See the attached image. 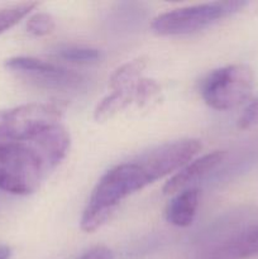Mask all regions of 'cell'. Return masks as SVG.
Listing matches in <instances>:
<instances>
[{"mask_svg":"<svg viewBox=\"0 0 258 259\" xmlns=\"http://www.w3.org/2000/svg\"><path fill=\"white\" fill-rule=\"evenodd\" d=\"M53 167L37 137L28 142H0V190L29 195Z\"/></svg>","mask_w":258,"mask_h":259,"instance_id":"1","label":"cell"},{"mask_svg":"<svg viewBox=\"0 0 258 259\" xmlns=\"http://www.w3.org/2000/svg\"><path fill=\"white\" fill-rule=\"evenodd\" d=\"M247 5L248 3L243 0H229L174 9L154 18L152 29L159 35L190 34L240 12Z\"/></svg>","mask_w":258,"mask_h":259,"instance_id":"2","label":"cell"},{"mask_svg":"<svg viewBox=\"0 0 258 259\" xmlns=\"http://www.w3.org/2000/svg\"><path fill=\"white\" fill-rule=\"evenodd\" d=\"M254 88V73L248 65H229L212 71L204 80L201 95L215 110H229L247 101Z\"/></svg>","mask_w":258,"mask_h":259,"instance_id":"3","label":"cell"},{"mask_svg":"<svg viewBox=\"0 0 258 259\" xmlns=\"http://www.w3.org/2000/svg\"><path fill=\"white\" fill-rule=\"evenodd\" d=\"M60 103H30L0 110V142H28L63 115Z\"/></svg>","mask_w":258,"mask_h":259,"instance_id":"4","label":"cell"},{"mask_svg":"<svg viewBox=\"0 0 258 259\" xmlns=\"http://www.w3.org/2000/svg\"><path fill=\"white\" fill-rule=\"evenodd\" d=\"M151 184V179L137 161L118 164L101 177L86 207L114 214L124 199Z\"/></svg>","mask_w":258,"mask_h":259,"instance_id":"5","label":"cell"},{"mask_svg":"<svg viewBox=\"0 0 258 259\" xmlns=\"http://www.w3.org/2000/svg\"><path fill=\"white\" fill-rule=\"evenodd\" d=\"M200 149L201 143L197 139H182L151 149L136 161L141 164L153 184L157 180L186 166L199 153Z\"/></svg>","mask_w":258,"mask_h":259,"instance_id":"6","label":"cell"},{"mask_svg":"<svg viewBox=\"0 0 258 259\" xmlns=\"http://www.w3.org/2000/svg\"><path fill=\"white\" fill-rule=\"evenodd\" d=\"M227 157L225 151H215L212 153L205 154L200 158L194 159L191 163H187L177 171L176 175L171 177L163 186L164 195H174L176 192L184 191L197 180H201L205 175L211 172L217 166H219Z\"/></svg>","mask_w":258,"mask_h":259,"instance_id":"7","label":"cell"},{"mask_svg":"<svg viewBox=\"0 0 258 259\" xmlns=\"http://www.w3.org/2000/svg\"><path fill=\"white\" fill-rule=\"evenodd\" d=\"M200 204V191L194 187L179 192L166 209V219L177 228H187L194 223Z\"/></svg>","mask_w":258,"mask_h":259,"instance_id":"8","label":"cell"},{"mask_svg":"<svg viewBox=\"0 0 258 259\" xmlns=\"http://www.w3.org/2000/svg\"><path fill=\"white\" fill-rule=\"evenodd\" d=\"M146 67V57H139L131 61V62L124 63L118 70L114 71V73L111 75L110 82H109L110 89L115 93H124L133 96L134 88L142 78V73Z\"/></svg>","mask_w":258,"mask_h":259,"instance_id":"9","label":"cell"},{"mask_svg":"<svg viewBox=\"0 0 258 259\" xmlns=\"http://www.w3.org/2000/svg\"><path fill=\"white\" fill-rule=\"evenodd\" d=\"M132 103H133V96L132 95L113 91L110 95L104 98L98 104L95 111H94V119L99 123L110 120L114 116L118 115L120 111H123L124 109L128 108Z\"/></svg>","mask_w":258,"mask_h":259,"instance_id":"10","label":"cell"},{"mask_svg":"<svg viewBox=\"0 0 258 259\" xmlns=\"http://www.w3.org/2000/svg\"><path fill=\"white\" fill-rule=\"evenodd\" d=\"M5 67L12 72L19 73L23 77H27V76L48 72V71L57 67V65L35 57L19 56V57H12L5 61Z\"/></svg>","mask_w":258,"mask_h":259,"instance_id":"11","label":"cell"},{"mask_svg":"<svg viewBox=\"0 0 258 259\" xmlns=\"http://www.w3.org/2000/svg\"><path fill=\"white\" fill-rule=\"evenodd\" d=\"M35 7H38V3H23L0 9V34L24 19Z\"/></svg>","mask_w":258,"mask_h":259,"instance_id":"12","label":"cell"},{"mask_svg":"<svg viewBox=\"0 0 258 259\" xmlns=\"http://www.w3.org/2000/svg\"><path fill=\"white\" fill-rule=\"evenodd\" d=\"M161 95V88L158 83L151 78L142 77L134 88L133 101L138 106H148L149 104L156 103Z\"/></svg>","mask_w":258,"mask_h":259,"instance_id":"13","label":"cell"},{"mask_svg":"<svg viewBox=\"0 0 258 259\" xmlns=\"http://www.w3.org/2000/svg\"><path fill=\"white\" fill-rule=\"evenodd\" d=\"M58 56L73 63H93L101 58V52L96 48L83 46H67L58 51Z\"/></svg>","mask_w":258,"mask_h":259,"instance_id":"14","label":"cell"},{"mask_svg":"<svg viewBox=\"0 0 258 259\" xmlns=\"http://www.w3.org/2000/svg\"><path fill=\"white\" fill-rule=\"evenodd\" d=\"M25 28H27L28 33H30L32 35L43 37L55 30V18L47 13H37L28 19Z\"/></svg>","mask_w":258,"mask_h":259,"instance_id":"15","label":"cell"},{"mask_svg":"<svg viewBox=\"0 0 258 259\" xmlns=\"http://www.w3.org/2000/svg\"><path fill=\"white\" fill-rule=\"evenodd\" d=\"M243 259L258 254V227L250 228L235 235Z\"/></svg>","mask_w":258,"mask_h":259,"instance_id":"16","label":"cell"},{"mask_svg":"<svg viewBox=\"0 0 258 259\" xmlns=\"http://www.w3.org/2000/svg\"><path fill=\"white\" fill-rule=\"evenodd\" d=\"M255 125H258V96L249 101L238 119V128L242 131H247Z\"/></svg>","mask_w":258,"mask_h":259,"instance_id":"17","label":"cell"},{"mask_svg":"<svg viewBox=\"0 0 258 259\" xmlns=\"http://www.w3.org/2000/svg\"><path fill=\"white\" fill-rule=\"evenodd\" d=\"M78 259H114V253L108 247L99 245L89 249Z\"/></svg>","mask_w":258,"mask_h":259,"instance_id":"18","label":"cell"},{"mask_svg":"<svg viewBox=\"0 0 258 259\" xmlns=\"http://www.w3.org/2000/svg\"><path fill=\"white\" fill-rule=\"evenodd\" d=\"M12 255V250L7 245H0V259H9Z\"/></svg>","mask_w":258,"mask_h":259,"instance_id":"19","label":"cell"}]
</instances>
